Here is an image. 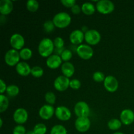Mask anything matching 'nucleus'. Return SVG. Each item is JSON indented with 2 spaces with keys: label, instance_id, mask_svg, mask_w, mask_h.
Here are the masks:
<instances>
[{
  "label": "nucleus",
  "instance_id": "obj_1",
  "mask_svg": "<svg viewBox=\"0 0 134 134\" xmlns=\"http://www.w3.org/2000/svg\"><path fill=\"white\" fill-rule=\"evenodd\" d=\"M54 51V44L52 39L49 38H43L39 42L38 46V52L42 57H49L52 55Z\"/></svg>",
  "mask_w": 134,
  "mask_h": 134
},
{
  "label": "nucleus",
  "instance_id": "obj_2",
  "mask_svg": "<svg viewBox=\"0 0 134 134\" xmlns=\"http://www.w3.org/2000/svg\"><path fill=\"white\" fill-rule=\"evenodd\" d=\"M52 21L56 27L65 28L70 24L71 17L66 12H60L54 16Z\"/></svg>",
  "mask_w": 134,
  "mask_h": 134
},
{
  "label": "nucleus",
  "instance_id": "obj_3",
  "mask_svg": "<svg viewBox=\"0 0 134 134\" xmlns=\"http://www.w3.org/2000/svg\"><path fill=\"white\" fill-rule=\"evenodd\" d=\"M96 8L99 13L107 14L113 11L115 9V5L110 0H99L97 1Z\"/></svg>",
  "mask_w": 134,
  "mask_h": 134
},
{
  "label": "nucleus",
  "instance_id": "obj_4",
  "mask_svg": "<svg viewBox=\"0 0 134 134\" xmlns=\"http://www.w3.org/2000/svg\"><path fill=\"white\" fill-rule=\"evenodd\" d=\"M4 59H5V63L11 67L15 66L20 62V56L19 52L13 48L9 50L5 53Z\"/></svg>",
  "mask_w": 134,
  "mask_h": 134
},
{
  "label": "nucleus",
  "instance_id": "obj_5",
  "mask_svg": "<svg viewBox=\"0 0 134 134\" xmlns=\"http://www.w3.org/2000/svg\"><path fill=\"white\" fill-rule=\"evenodd\" d=\"M77 54L83 60H89L94 56V50L89 44H81L76 49Z\"/></svg>",
  "mask_w": 134,
  "mask_h": 134
},
{
  "label": "nucleus",
  "instance_id": "obj_6",
  "mask_svg": "<svg viewBox=\"0 0 134 134\" xmlns=\"http://www.w3.org/2000/svg\"><path fill=\"white\" fill-rule=\"evenodd\" d=\"M74 112L78 117H88L90 107L87 103L83 101L77 102L74 107Z\"/></svg>",
  "mask_w": 134,
  "mask_h": 134
},
{
  "label": "nucleus",
  "instance_id": "obj_7",
  "mask_svg": "<svg viewBox=\"0 0 134 134\" xmlns=\"http://www.w3.org/2000/svg\"><path fill=\"white\" fill-rule=\"evenodd\" d=\"M101 34L96 30H88L85 34V40L90 45H96L101 41Z\"/></svg>",
  "mask_w": 134,
  "mask_h": 134
},
{
  "label": "nucleus",
  "instance_id": "obj_8",
  "mask_svg": "<svg viewBox=\"0 0 134 134\" xmlns=\"http://www.w3.org/2000/svg\"><path fill=\"white\" fill-rule=\"evenodd\" d=\"M91 122L88 117H78L75 122V126L78 132L84 133L90 129Z\"/></svg>",
  "mask_w": 134,
  "mask_h": 134
},
{
  "label": "nucleus",
  "instance_id": "obj_9",
  "mask_svg": "<svg viewBox=\"0 0 134 134\" xmlns=\"http://www.w3.org/2000/svg\"><path fill=\"white\" fill-rule=\"evenodd\" d=\"M70 80L69 78L64 75H60L56 77L54 82V86L58 91L63 92L66 90L69 87Z\"/></svg>",
  "mask_w": 134,
  "mask_h": 134
},
{
  "label": "nucleus",
  "instance_id": "obj_10",
  "mask_svg": "<svg viewBox=\"0 0 134 134\" xmlns=\"http://www.w3.org/2000/svg\"><path fill=\"white\" fill-rule=\"evenodd\" d=\"M55 115L56 118L62 121H68L71 117L70 109L65 106H58L55 109Z\"/></svg>",
  "mask_w": 134,
  "mask_h": 134
},
{
  "label": "nucleus",
  "instance_id": "obj_11",
  "mask_svg": "<svg viewBox=\"0 0 134 134\" xmlns=\"http://www.w3.org/2000/svg\"><path fill=\"white\" fill-rule=\"evenodd\" d=\"M105 88L109 92H115L119 88V81L116 77L112 75H108L103 81Z\"/></svg>",
  "mask_w": 134,
  "mask_h": 134
},
{
  "label": "nucleus",
  "instance_id": "obj_12",
  "mask_svg": "<svg viewBox=\"0 0 134 134\" xmlns=\"http://www.w3.org/2000/svg\"><path fill=\"white\" fill-rule=\"evenodd\" d=\"M28 119L27 111L24 108H18L13 113V120L18 125H22L26 122Z\"/></svg>",
  "mask_w": 134,
  "mask_h": 134
},
{
  "label": "nucleus",
  "instance_id": "obj_13",
  "mask_svg": "<svg viewBox=\"0 0 134 134\" xmlns=\"http://www.w3.org/2000/svg\"><path fill=\"white\" fill-rule=\"evenodd\" d=\"M25 44L24 37L20 34H14L10 38V44L13 49L22 50Z\"/></svg>",
  "mask_w": 134,
  "mask_h": 134
},
{
  "label": "nucleus",
  "instance_id": "obj_14",
  "mask_svg": "<svg viewBox=\"0 0 134 134\" xmlns=\"http://www.w3.org/2000/svg\"><path fill=\"white\" fill-rule=\"evenodd\" d=\"M55 114V109L51 105H44L39 111V115L43 120H49Z\"/></svg>",
  "mask_w": 134,
  "mask_h": 134
},
{
  "label": "nucleus",
  "instance_id": "obj_15",
  "mask_svg": "<svg viewBox=\"0 0 134 134\" xmlns=\"http://www.w3.org/2000/svg\"><path fill=\"white\" fill-rule=\"evenodd\" d=\"M120 119L124 125H130L134 122V112L130 109L122 110L120 113Z\"/></svg>",
  "mask_w": 134,
  "mask_h": 134
},
{
  "label": "nucleus",
  "instance_id": "obj_16",
  "mask_svg": "<svg viewBox=\"0 0 134 134\" xmlns=\"http://www.w3.org/2000/svg\"><path fill=\"white\" fill-rule=\"evenodd\" d=\"M46 64H47V67H48L50 69H55L62 65V60L60 56L55 54L47 58Z\"/></svg>",
  "mask_w": 134,
  "mask_h": 134
},
{
  "label": "nucleus",
  "instance_id": "obj_17",
  "mask_svg": "<svg viewBox=\"0 0 134 134\" xmlns=\"http://www.w3.org/2000/svg\"><path fill=\"white\" fill-rule=\"evenodd\" d=\"M85 39V34L81 30H75L69 35V40L74 44H81Z\"/></svg>",
  "mask_w": 134,
  "mask_h": 134
},
{
  "label": "nucleus",
  "instance_id": "obj_18",
  "mask_svg": "<svg viewBox=\"0 0 134 134\" xmlns=\"http://www.w3.org/2000/svg\"><path fill=\"white\" fill-rule=\"evenodd\" d=\"M16 71L18 75L26 77L31 74V68H30V65L25 62H20L16 65Z\"/></svg>",
  "mask_w": 134,
  "mask_h": 134
},
{
  "label": "nucleus",
  "instance_id": "obj_19",
  "mask_svg": "<svg viewBox=\"0 0 134 134\" xmlns=\"http://www.w3.org/2000/svg\"><path fill=\"white\" fill-rule=\"evenodd\" d=\"M13 9V3L10 0H1L0 1V13L2 15H7Z\"/></svg>",
  "mask_w": 134,
  "mask_h": 134
},
{
  "label": "nucleus",
  "instance_id": "obj_20",
  "mask_svg": "<svg viewBox=\"0 0 134 134\" xmlns=\"http://www.w3.org/2000/svg\"><path fill=\"white\" fill-rule=\"evenodd\" d=\"M61 71L63 73V75L69 78L72 77L75 73V67L72 63L69 62L63 63L61 65Z\"/></svg>",
  "mask_w": 134,
  "mask_h": 134
},
{
  "label": "nucleus",
  "instance_id": "obj_21",
  "mask_svg": "<svg viewBox=\"0 0 134 134\" xmlns=\"http://www.w3.org/2000/svg\"><path fill=\"white\" fill-rule=\"evenodd\" d=\"M81 10L86 15H92L96 11V7L91 2H85L81 6Z\"/></svg>",
  "mask_w": 134,
  "mask_h": 134
},
{
  "label": "nucleus",
  "instance_id": "obj_22",
  "mask_svg": "<svg viewBox=\"0 0 134 134\" xmlns=\"http://www.w3.org/2000/svg\"><path fill=\"white\" fill-rule=\"evenodd\" d=\"M122 122L117 119H113L107 123V126L111 130H118L122 126Z\"/></svg>",
  "mask_w": 134,
  "mask_h": 134
},
{
  "label": "nucleus",
  "instance_id": "obj_23",
  "mask_svg": "<svg viewBox=\"0 0 134 134\" xmlns=\"http://www.w3.org/2000/svg\"><path fill=\"white\" fill-rule=\"evenodd\" d=\"M39 2L36 0H28L26 3V8L31 13L36 12L39 9Z\"/></svg>",
  "mask_w": 134,
  "mask_h": 134
},
{
  "label": "nucleus",
  "instance_id": "obj_24",
  "mask_svg": "<svg viewBox=\"0 0 134 134\" xmlns=\"http://www.w3.org/2000/svg\"><path fill=\"white\" fill-rule=\"evenodd\" d=\"M9 102L7 97L5 96L3 94H1L0 96V112H5L9 107Z\"/></svg>",
  "mask_w": 134,
  "mask_h": 134
},
{
  "label": "nucleus",
  "instance_id": "obj_25",
  "mask_svg": "<svg viewBox=\"0 0 134 134\" xmlns=\"http://www.w3.org/2000/svg\"><path fill=\"white\" fill-rule=\"evenodd\" d=\"M19 53L20 58L24 60H30L33 54L32 51L30 48H26H26H23L22 50H20Z\"/></svg>",
  "mask_w": 134,
  "mask_h": 134
},
{
  "label": "nucleus",
  "instance_id": "obj_26",
  "mask_svg": "<svg viewBox=\"0 0 134 134\" xmlns=\"http://www.w3.org/2000/svg\"><path fill=\"white\" fill-rule=\"evenodd\" d=\"M50 134H68V132L64 126L61 124H56L52 127Z\"/></svg>",
  "mask_w": 134,
  "mask_h": 134
},
{
  "label": "nucleus",
  "instance_id": "obj_27",
  "mask_svg": "<svg viewBox=\"0 0 134 134\" xmlns=\"http://www.w3.org/2000/svg\"><path fill=\"white\" fill-rule=\"evenodd\" d=\"M20 89L16 85H10L7 86L6 92L7 93L8 95L10 97L16 96L19 94Z\"/></svg>",
  "mask_w": 134,
  "mask_h": 134
},
{
  "label": "nucleus",
  "instance_id": "obj_28",
  "mask_svg": "<svg viewBox=\"0 0 134 134\" xmlns=\"http://www.w3.org/2000/svg\"><path fill=\"white\" fill-rule=\"evenodd\" d=\"M33 131L35 134H45L47 132V128L43 123H39L34 126Z\"/></svg>",
  "mask_w": 134,
  "mask_h": 134
},
{
  "label": "nucleus",
  "instance_id": "obj_29",
  "mask_svg": "<svg viewBox=\"0 0 134 134\" xmlns=\"http://www.w3.org/2000/svg\"><path fill=\"white\" fill-rule=\"evenodd\" d=\"M44 99H45L46 102L48 103V105H52L56 103V97L54 93H53L52 92H47L44 96Z\"/></svg>",
  "mask_w": 134,
  "mask_h": 134
},
{
  "label": "nucleus",
  "instance_id": "obj_30",
  "mask_svg": "<svg viewBox=\"0 0 134 134\" xmlns=\"http://www.w3.org/2000/svg\"><path fill=\"white\" fill-rule=\"evenodd\" d=\"M55 27L56 26H55L53 21L51 20L45 21L44 23L43 24V28L46 33H51L52 31H53Z\"/></svg>",
  "mask_w": 134,
  "mask_h": 134
},
{
  "label": "nucleus",
  "instance_id": "obj_31",
  "mask_svg": "<svg viewBox=\"0 0 134 134\" xmlns=\"http://www.w3.org/2000/svg\"><path fill=\"white\" fill-rule=\"evenodd\" d=\"M44 73V71H43V68L40 66H34L31 68V74L34 76V77L36 78H39V77H42Z\"/></svg>",
  "mask_w": 134,
  "mask_h": 134
},
{
  "label": "nucleus",
  "instance_id": "obj_32",
  "mask_svg": "<svg viewBox=\"0 0 134 134\" xmlns=\"http://www.w3.org/2000/svg\"><path fill=\"white\" fill-rule=\"evenodd\" d=\"M72 56H73V53L69 49H65L60 55V57H61L62 61H64L65 62H69L71 59Z\"/></svg>",
  "mask_w": 134,
  "mask_h": 134
},
{
  "label": "nucleus",
  "instance_id": "obj_33",
  "mask_svg": "<svg viewBox=\"0 0 134 134\" xmlns=\"http://www.w3.org/2000/svg\"><path fill=\"white\" fill-rule=\"evenodd\" d=\"M106 77H105V75L103 72L102 71H96L93 74L92 79H94V81H95L96 82H103L105 81V79Z\"/></svg>",
  "mask_w": 134,
  "mask_h": 134
},
{
  "label": "nucleus",
  "instance_id": "obj_34",
  "mask_svg": "<svg viewBox=\"0 0 134 134\" xmlns=\"http://www.w3.org/2000/svg\"><path fill=\"white\" fill-rule=\"evenodd\" d=\"M54 44V47L56 48H64V41L61 37H57L54 39V40L53 41Z\"/></svg>",
  "mask_w": 134,
  "mask_h": 134
},
{
  "label": "nucleus",
  "instance_id": "obj_35",
  "mask_svg": "<svg viewBox=\"0 0 134 134\" xmlns=\"http://www.w3.org/2000/svg\"><path fill=\"white\" fill-rule=\"evenodd\" d=\"M81 86V82L79 80L77 79H73L71 80L70 84H69V87L71 88L73 90H78L80 88Z\"/></svg>",
  "mask_w": 134,
  "mask_h": 134
},
{
  "label": "nucleus",
  "instance_id": "obj_36",
  "mask_svg": "<svg viewBox=\"0 0 134 134\" xmlns=\"http://www.w3.org/2000/svg\"><path fill=\"white\" fill-rule=\"evenodd\" d=\"M13 134H26V128L22 125H18L15 126L13 131Z\"/></svg>",
  "mask_w": 134,
  "mask_h": 134
},
{
  "label": "nucleus",
  "instance_id": "obj_37",
  "mask_svg": "<svg viewBox=\"0 0 134 134\" xmlns=\"http://www.w3.org/2000/svg\"><path fill=\"white\" fill-rule=\"evenodd\" d=\"M61 3L65 7L71 8L76 4L75 0H61Z\"/></svg>",
  "mask_w": 134,
  "mask_h": 134
},
{
  "label": "nucleus",
  "instance_id": "obj_38",
  "mask_svg": "<svg viewBox=\"0 0 134 134\" xmlns=\"http://www.w3.org/2000/svg\"><path fill=\"white\" fill-rule=\"evenodd\" d=\"M71 10L72 13L75 14H79V13L82 11V10H81V7L79 6V5H77V4H75L74 6L72 7L71 8Z\"/></svg>",
  "mask_w": 134,
  "mask_h": 134
},
{
  "label": "nucleus",
  "instance_id": "obj_39",
  "mask_svg": "<svg viewBox=\"0 0 134 134\" xmlns=\"http://www.w3.org/2000/svg\"><path fill=\"white\" fill-rule=\"evenodd\" d=\"M7 86L6 84L4 82L3 80L2 79H0V92H1V94H3L7 90Z\"/></svg>",
  "mask_w": 134,
  "mask_h": 134
},
{
  "label": "nucleus",
  "instance_id": "obj_40",
  "mask_svg": "<svg viewBox=\"0 0 134 134\" xmlns=\"http://www.w3.org/2000/svg\"><path fill=\"white\" fill-rule=\"evenodd\" d=\"M82 30V32L85 33V34L86 32V31H88V27H86V26H83V27H82V30Z\"/></svg>",
  "mask_w": 134,
  "mask_h": 134
},
{
  "label": "nucleus",
  "instance_id": "obj_41",
  "mask_svg": "<svg viewBox=\"0 0 134 134\" xmlns=\"http://www.w3.org/2000/svg\"><path fill=\"white\" fill-rule=\"evenodd\" d=\"M26 134H35V133L34 131H28L27 132H26Z\"/></svg>",
  "mask_w": 134,
  "mask_h": 134
},
{
  "label": "nucleus",
  "instance_id": "obj_42",
  "mask_svg": "<svg viewBox=\"0 0 134 134\" xmlns=\"http://www.w3.org/2000/svg\"><path fill=\"white\" fill-rule=\"evenodd\" d=\"M3 126V119H0V127H2Z\"/></svg>",
  "mask_w": 134,
  "mask_h": 134
},
{
  "label": "nucleus",
  "instance_id": "obj_43",
  "mask_svg": "<svg viewBox=\"0 0 134 134\" xmlns=\"http://www.w3.org/2000/svg\"><path fill=\"white\" fill-rule=\"evenodd\" d=\"M113 134H124V133H122V132H115V133H114Z\"/></svg>",
  "mask_w": 134,
  "mask_h": 134
}]
</instances>
